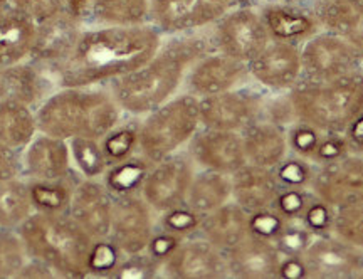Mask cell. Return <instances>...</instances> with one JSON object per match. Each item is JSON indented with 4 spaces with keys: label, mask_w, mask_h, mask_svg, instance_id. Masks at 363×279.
Instances as JSON below:
<instances>
[{
    "label": "cell",
    "mask_w": 363,
    "mask_h": 279,
    "mask_svg": "<svg viewBox=\"0 0 363 279\" xmlns=\"http://www.w3.org/2000/svg\"><path fill=\"white\" fill-rule=\"evenodd\" d=\"M162 32L153 24L103 26L86 31L69 56L56 67L65 88L113 83L155 56Z\"/></svg>",
    "instance_id": "6da1fadb"
},
{
    "label": "cell",
    "mask_w": 363,
    "mask_h": 279,
    "mask_svg": "<svg viewBox=\"0 0 363 279\" xmlns=\"http://www.w3.org/2000/svg\"><path fill=\"white\" fill-rule=\"evenodd\" d=\"M212 51L214 45L208 38L194 32L177 34L162 43L143 66L113 81L110 91L123 113L145 116L174 98L192 64Z\"/></svg>",
    "instance_id": "7a4b0ae2"
},
{
    "label": "cell",
    "mask_w": 363,
    "mask_h": 279,
    "mask_svg": "<svg viewBox=\"0 0 363 279\" xmlns=\"http://www.w3.org/2000/svg\"><path fill=\"white\" fill-rule=\"evenodd\" d=\"M123 109L111 91L66 88L49 96L35 114L40 133L72 140L78 136L101 140L121 123Z\"/></svg>",
    "instance_id": "3957f363"
},
{
    "label": "cell",
    "mask_w": 363,
    "mask_h": 279,
    "mask_svg": "<svg viewBox=\"0 0 363 279\" xmlns=\"http://www.w3.org/2000/svg\"><path fill=\"white\" fill-rule=\"evenodd\" d=\"M19 234L29 256L57 276H86L94 239L71 216L33 212L21 224Z\"/></svg>",
    "instance_id": "277c9868"
},
{
    "label": "cell",
    "mask_w": 363,
    "mask_h": 279,
    "mask_svg": "<svg viewBox=\"0 0 363 279\" xmlns=\"http://www.w3.org/2000/svg\"><path fill=\"white\" fill-rule=\"evenodd\" d=\"M288 94L298 120L323 133H345L363 111V67L328 81L301 77Z\"/></svg>",
    "instance_id": "5b68a950"
},
{
    "label": "cell",
    "mask_w": 363,
    "mask_h": 279,
    "mask_svg": "<svg viewBox=\"0 0 363 279\" xmlns=\"http://www.w3.org/2000/svg\"><path fill=\"white\" fill-rule=\"evenodd\" d=\"M199 98L175 94L140 120V153L155 163L187 146L201 128Z\"/></svg>",
    "instance_id": "8992f818"
},
{
    "label": "cell",
    "mask_w": 363,
    "mask_h": 279,
    "mask_svg": "<svg viewBox=\"0 0 363 279\" xmlns=\"http://www.w3.org/2000/svg\"><path fill=\"white\" fill-rule=\"evenodd\" d=\"M214 26V35L211 38L214 51L246 64L271 40L259 9L233 7Z\"/></svg>",
    "instance_id": "52a82bcc"
},
{
    "label": "cell",
    "mask_w": 363,
    "mask_h": 279,
    "mask_svg": "<svg viewBox=\"0 0 363 279\" xmlns=\"http://www.w3.org/2000/svg\"><path fill=\"white\" fill-rule=\"evenodd\" d=\"M303 64V77L328 81L363 67V56L350 43L320 29L299 45Z\"/></svg>",
    "instance_id": "ba28073f"
},
{
    "label": "cell",
    "mask_w": 363,
    "mask_h": 279,
    "mask_svg": "<svg viewBox=\"0 0 363 279\" xmlns=\"http://www.w3.org/2000/svg\"><path fill=\"white\" fill-rule=\"evenodd\" d=\"M197 172L187 150H179L170 157L152 163L142 187V195L150 207L162 214L185 204L190 182Z\"/></svg>",
    "instance_id": "9c48e42d"
},
{
    "label": "cell",
    "mask_w": 363,
    "mask_h": 279,
    "mask_svg": "<svg viewBox=\"0 0 363 279\" xmlns=\"http://www.w3.org/2000/svg\"><path fill=\"white\" fill-rule=\"evenodd\" d=\"M238 0H150V22L162 34H189L214 26Z\"/></svg>",
    "instance_id": "30bf717a"
},
{
    "label": "cell",
    "mask_w": 363,
    "mask_h": 279,
    "mask_svg": "<svg viewBox=\"0 0 363 279\" xmlns=\"http://www.w3.org/2000/svg\"><path fill=\"white\" fill-rule=\"evenodd\" d=\"M266 96L261 91L239 88L199 98L201 125L214 130L240 131L262 114Z\"/></svg>",
    "instance_id": "8fae6325"
},
{
    "label": "cell",
    "mask_w": 363,
    "mask_h": 279,
    "mask_svg": "<svg viewBox=\"0 0 363 279\" xmlns=\"http://www.w3.org/2000/svg\"><path fill=\"white\" fill-rule=\"evenodd\" d=\"M311 192L331 207L363 204V153H348L316 167Z\"/></svg>",
    "instance_id": "7c38bea8"
},
{
    "label": "cell",
    "mask_w": 363,
    "mask_h": 279,
    "mask_svg": "<svg viewBox=\"0 0 363 279\" xmlns=\"http://www.w3.org/2000/svg\"><path fill=\"white\" fill-rule=\"evenodd\" d=\"M249 77L267 93H288L303 77L299 45L269 40L256 58L247 62Z\"/></svg>",
    "instance_id": "4fadbf2b"
},
{
    "label": "cell",
    "mask_w": 363,
    "mask_h": 279,
    "mask_svg": "<svg viewBox=\"0 0 363 279\" xmlns=\"http://www.w3.org/2000/svg\"><path fill=\"white\" fill-rule=\"evenodd\" d=\"M153 210L142 195L115 197L110 239L123 251V254H136L147 251L155 232Z\"/></svg>",
    "instance_id": "5bb4252c"
},
{
    "label": "cell",
    "mask_w": 363,
    "mask_h": 279,
    "mask_svg": "<svg viewBox=\"0 0 363 279\" xmlns=\"http://www.w3.org/2000/svg\"><path fill=\"white\" fill-rule=\"evenodd\" d=\"M195 167L233 175L247 163L240 133L201 126L187 143Z\"/></svg>",
    "instance_id": "9a60e30c"
},
{
    "label": "cell",
    "mask_w": 363,
    "mask_h": 279,
    "mask_svg": "<svg viewBox=\"0 0 363 279\" xmlns=\"http://www.w3.org/2000/svg\"><path fill=\"white\" fill-rule=\"evenodd\" d=\"M162 274L180 279L227 278L225 254L202 236L187 237L180 242L175 253L163 263Z\"/></svg>",
    "instance_id": "2e32d148"
},
{
    "label": "cell",
    "mask_w": 363,
    "mask_h": 279,
    "mask_svg": "<svg viewBox=\"0 0 363 279\" xmlns=\"http://www.w3.org/2000/svg\"><path fill=\"white\" fill-rule=\"evenodd\" d=\"M303 258L310 278H363V251L335 234L315 237Z\"/></svg>",
    "instance_id": "e0dca14e"
},
{
    "label": "cell",
    "mask_w": 363,
    "mask_h": 279,
    "mask_svg": "<svg viewBox=\"0 0 363 279\" xmlns=\"http://www.w3.org/2000/svg\"><path fill=\"white\" fill-rule=\"evenodd\" d=\"M247 80L246 62L219 51H212L192 64L184 83L187 86V93L203 98L239 88Z\"/></svg>",
    "instance_id": "ac0fdd59"
},
{
    "label": "cell",
    "mask_w": 363,
    "mask_h": 279,
    "mask_svg": "<svg viewBox=\"0 0 363 279\" xmlns=\"http://www.w3.org/2000/svg\"><path fill=\"white\" fill-rule=\"evenodd\" d=\"M113 195L103 182L86 178L72 189L69 210L71 217L96 239L110 236L113 217Z\"/></svg>",
    "instance_id": "d6986e66"
},
{
    "label": "cell",
    "mask_w": 363,
    "mask_h": 279,
    "mask_svg": "<svg viewBox=\"0 0 363 279\" xmlns=\"http://www.w3.org/2000/svg\"><path fill=\"white\" fill-rule=\"evenodd\" d=\"M81 34L83 31L78 17L72 16L67 9H62L61 12L38 22L30 56L56 70L74 49Z\"/></svg>",
    "instance_id": "ffe728a7"
},
{
    "label": "cell",
    "mask_w": 363,
    "mask_h": 279,
    "mask_svg": "<svg viewBox=\"0 0 363 279\" xmlns=\"http://www.w3.org/2000/svg\"><path fill=\"white\" fill-rule=\"evenodd\" d=\"M224 254L229 276L244 279L278 278L283 258L274 242L252 234H247Z\"/></svg>",
    "instance_id": "44dd1931"
},
{
    "label": "cell",
    "mask_w": 363,
    "mask_h": 279,
    "mask_svg": "<svg viewBox=\"0 0 363 279\" xmlns=\"http://www.w3.org/2000/svg\"><path fill=\"white\" fill-rule=\"evenodd\" d=\"M259 12L271 40L301 45L321 29L310 4H266Z\"/></svg>",
    "instance_id": "7402d4cb"
},
{
    "label": "cell",
    "mask_w": 363,
    "mask_h": 279,
    "mask_svg": "<svg viewBox=\"0 0 363 279\" xmlns=\"http://www.w3.org/2000/svg\"><path fill=\"white\" fill-rule=\"evenodd\" d=\"M244 153L247 163L252 165L276 168L289 155L288 133L286 128L257 118L240 131Z\"/></svg>",
    "instance_id": "603a6c76"
},
{
    "label": "cell",
    "mask_w": 363,
    "mask_h": 279,
    "mask_svg": "<svg viewBox=\"0 0 363 279\" xmlns=\"http://www.w3.org/2000/svg\"><path fill=\"white\" fill-rule=\"evenodd\" d=\"M320 27L350 43L363 56V0H311Z\"/></svg>",
    "instance_id": "cb8c5ba5"
},
{
    "label": "cell",
    "mask_w": 363,
    "mask_h": 279,
    "mask_svg": "<svg viewBox=\"0 0 363 279\" xmlns=\"http://www.w3.org/2000/svg\"><path fill=\"white\" fill-rule=\"evenodd\" d=\"M233 200L247 214L272 207L276 195L281 190L278 178L272 168L246 163L230 175Z\"/></svg>",
    "instance_id": "d4e9b609"
},
{
    "label": "cell",
    "mask_w": 363,
    "mask_h": 279,
    "mask_svg": "<svg viewBox=\"0 0 363 279\" xmlns=\"http://www.w3.org/2000/svg\"><path fill=\"white\" fill-rule=\"evenodd\" d=\"M69 158L66 140L40 133L27 145L26 170L34 180H59L67 177Z\"/></svg>",
    "instance_id": "484cf974"
},
{
    "label": "cell",
    "mask_w": 363,
    "mask_h": 279,
    "mask_svg": "<svg viewBox=\"0 0 363 279\" xmlns=\"http://www.w3.org/2000/svg\"><path fill=\"white\" fill-rule=\"evenodd\" d=\"M38 22L17 9H0V70L29 56Z\"/></svg>",
    "instance_id": "4316f807"
},
{
    "label": "cell",
    "mask_w": 363,
    "mask_h": 279,
    "mask_svg": "<svg viewBox=\"0 0 363 279\" xmlns=\"http://www.w3.org/2000/svg\"><path fill=\"white\" fill-rule=\"evenodd\" d=\"M249 234V214L234 200L220 205L202 217L199 236L222 253L234 248Z\"/></svg>",
    "instance_id": "83f0119b"
},
{
    "label": "cell",
    "mask_w": 363,
    "mask_h": 279,
    "mask_svg": "<svg viewBox=\"0 0 363 279\" xmlns=\"http://www.w3.org/2000/svg\"><path fill=\"white\" fill-rule=\"evenodd\" d=\"M233 200L230 175L214 170L199 168L190 182L185 204L201 216L212 212Z\"/></svg>",
    "instance_id": "f1b7e54d"
},
{
    "label": "cell",
    "mask_w": 363,
    "mask_h": 279,
    "mask_svg": "<svg viewBox=\"0 0 363 279\" xmlns=\"http://www.w3.org/2000/svg\"><path fill=\"white\" fill-rule=\"evenodd\" d=\"M38 131L35 116L26 103L12 98L0 99V141L17 150L33 141Z\"/></svg>",
    "instance_id": "f546056e"
},
{
    "label": "cell",
    "mask_w": 363,
    "mask_h": 279,
    "mask_svg": "<svg viewBox=\"0 0 363 279\" xmlns=\"http://www.w3.org/2000/svg\"><path fill=\"white\" fill-rule=\"evenodd\" d=\"M86 19L103 26L148 24L150 0H93Z\"/></svg>",
    "instance_id": "4dcf8cb0"
},
{
    "label": "cell",
    "mask_w": 363,
    "mask_h": 279,
    "mask_svg": "<svg viewBox=\"0 0 363 279\" xmlns=\"http://www.w3.org/2000/svg\"><path fill=\"white\" fill-rule=\"evenodd\" d=\"M152 162H148L142 153L123 160L120 163H113L103 175V184L115 197L138 195L142 194V187L147 178Z\"/></svg>",
    "instance_id": "1f68e13d"
},
{
    "label": "cell",
    "mask_w": 363,
    "mask_h": 279,
    "mask_svg": "<svg viewBox=\"0 0 363 279\" xmlns=\"http://www.w3.org/2000/svg\"><path fill=\"white\" fill-rule=\"evenodd\" d=\"M29 185L11 180H0V226L6 229L21 227V224L33 214Z\"/></svg>",
    "instance_id": "d6a6232c"
},
{
    "label": "cell",
    "mask_w": 363,
    "mask_h": 279,
    "mask_svg": "<svg viewBox=\"0 0 363 279\" xmlns=\"http://www.w3.org/2000/svg\"><path fill=\"white\" fill-rule=\"evenodd\" d=\"M99 141L110 165L133 157L140 153V120L118 123Z\"/></svg>",
    "instance_id": "836d02e7"
},
{
    "label": "cell",
    "mask_w": 363,
    "mask_h": 279,
    "mask_svg": "<svg viewBox=\"0 0 363 279\" xmlns=\"http://www.w3.org/2000/svg\"><path fill=\"white\" fill-rule=\"evenodd\" d=\"M29 194L38 212H65L69 207L72 189L66 184V178L34 180L29 185Z\"/></svg>",
    "instance_id": "e575fe53"
},
{
    "label": "cell",
    "mask_w": 363,
    "mask_h": 279,
    "mask_svg": "<svg viewBox=\"0 0 363 279\" xmlns=\"http://www.w3.org/2000/svg\"><path fill=\"white\" fill-rule=\"evenodd\" d=\"M69 150L72 157H74L76 167L79 168V172L86 178L101 177L110 167L99 140L78 136V138L71 140Z\"/></svg>",
    "instance_id": "d590c367"
},
{
    "label": "cell",
    "mask_w": 363,
    "mask_h": 279,
    "mask_svg": "<svg viewBox=\"0 0 363 279\" xmlns=\"http://www.w3.org/2000/svg\"><path fill=\"white\" fill-rule=\"evenodd\" d=\"M272 170H274V175L283 189H310L316 165L310 160L289 153Z\"/></svg>",
    "instance_id": "8d00e7d4"
},
{
    "label": "cell",
    "mask_w": 363,
    "mask_h": 279,
    "mask_svg": "<svg viewBox=\"0 0 363 279\" xmlns=\"http://www.w3.org/2000/svg\"><path fill=\"white\" fill-rule=\"evenodd\" d=\"M333 234L363 251V204L345 205L337 209Z\"/></svg>",
    "instance_id": "74e56055"
},
{
    "label": "cell",
    "mask_w": 363,
    "mask_h": 279,
    "mask_svg": "<svg viewBox=\"0 0 363 279\" xmlns=\"http://www.w3.org/2000/svg\"><path fill=\"white\" fill-rule=\"evenodd\" d=\"M202 217L203 216L190 209L187 204H180L160 214V229L172 232L182 239H187V237L199 234Z\"/></svg>",
    "instance_id": "f35d334b"
},
{
    "label": "cell",
    "mask_w": 363,
    "mask_h": 279,
    "mask_svg": "<svg viewBox=\"0 0 363 279\" xmlns=\"http://www.w3.org/2000/svg\"><path fill=\"white\" fill-rule=\"evenodd\" d=\"M27 253L21 234H0V276H21L27 266Z\"/></svg>",
    "instance_id": "ab89813d"
},
{
    "label": "cell",
    "mask_w": 363,
    "mask_h": 279,
    "mask_svg": "<svg viewBox=\"0 0 363 279\" xmlns=\"http://www.w3.org/2000/svg\"><path fill=\"white\" fill-rule=\"evenodd\" d=\"M123 256V251L118 248L110 237H106V239H96L89 254V274L113 276V273H115L118 264L121 263Z\"/></svg>",
    "instance_id": "60d3db41"
},
{
    "label": "cell",
    "mask_w": 363,
    "mask_h": 279,
    "mask_svg": "<svg viewBox=\"0 0 363 279\" xmlns=\"http://www.w3.org/2000/svg\"><path fill=\"white\" fill-rule=\"evenodd\" d=\"M335 212H337V209L331 207L328 202H325L320 197L313 194L310 204H308L305 212H303L299 222H301L315 237L333 234Z\"/></svg>",
    "instance_id": "b9f144b4"
},
{
    "label": "cell",
    "mask_w": 363,
    "mask_h": 279,
    "mask_svg": "<svg viewBox=\"0 0 363 279\" xmlns=\"http://www.w3.org/2000/svg\"><path fill=\"white\" fill-rule=\"evenodd\" d=\"M286 133H288L289 153L298 155V157L311 162V157L315 153L318 143H320L321 136H323V131H320L310 123L298 120L286 130Z\"/></svg>",
    "instance_id": "7bdbcfd3"
},
{
    "label": "cell",
    "mask_w": 363,
    "mask_h": 279,
    "mask_svg": "<svg viewBox=\"0 0 363 279\" xmlns=\"http://www.w3.org/2000/svg\"><path fill=\"white\" fill-rule=\"evenodd\" d=\"M311 197V189H283L281 187L274 199V204H272V209L288 222H296L301 219Z\"/></svg>",
    "instance_id": "ee69618b"
},
{
    "label": "cell",
    "mask_w": 363,
    "mask_h": 279,
    "mask_svg": "<svg viewBox=\"0 0 363 279\" xmlns=\"http://www.w3.org/2000/svg\"><path fill=\"white\" fill-rule=\"evenodd\" d=\"M158 274H162V264L143 251L136 254H125L113 273V278H155Z\"/></svg>",
    "instance_id": "f6af8a7d"
},
{
    "label": "cell",
    "mask_w": 363,
    "mask_h": 279,
    "mask_svg": "<svg viewBox=\"0 0 363 279\" xmlns=\"http://www.w3.org/2000/svg\"><path fill=\"white\" fill-rule=\"evenodd\" d=\"M315 236L301 222H288L274 241L281 256H303Z\"/></svg>",
    "instance_id": "bcb514c9"
},
{
    "label": "cell",
    "mask_w": 363,
    "mask_h": 279,
    "mask_svg": "<svg viewBox=\"0 0 363 279\" xmlns=\"http://www.w3.org/2000/svg\"><path fill=\"white\" fill-rule=\"evenodd\" d=\"M286 224L288 221L272 207L257 210V212L249 214V234L274 242L283 232Z\"/></svg>",
    "instance_id": "7dc6e473"
},
{
    "label": "cell",
    "mask_w": 363,
    "mask_h": 279,
    "mask_svg": "<svg viewBox=\"0 0 363 279\" xmlns=\"http://www.w3.org/2000/svg\"><path fill=\"white\" fill-rule=\"evenodd\" d=\"M261 118L276 123V125L283 126L286 130L293 123L298 121L296 111H294L291 98H289L288 93H271L269 98H266L264 104H262Z\"/></svg>",
    "instance_id": "c3c4849f"
},
{
    "label": "cell",
    "mask_w": 363,
    "mask_h": 279,
    "mask_svg": "<svg viewBox=\"0 0 363 279\" xmlns=\"http://www.w3.org/2000/svg\"><path fill=\"white\" fill-rule=\"evenodd\" d=\"M348 153H350V146L343 133H323L315 153H313L311 162L316 167L326 165V163L337 162Z\"/></svg>",
    "instance_id": "681fc988"
},
{
    "label": "cell",
    "mask_w": 363,
    "mask_h": 279,
    "mask_svg": "<svg viewBox=\"0 0 363 279\" xmlns=\"http://www.w3.org/2000/svg\"><path fill=\"white\" fill-rule=\"evenodd\" d=\"M17 11L27 13L35 22H40L66 9V0H9Z\"/></svg>",
    "instance_id": "f907efd6"
},
{
    "label": "cell",
    "mask_w": 363,
    "mask_h": 279,
    "mask_svg": "<svg viewBox=\"0 0 363 279\" xmlns=\"http://www.w3.org/2000/svg\"><path fill=\"white\" fill-rule=\"evenodd\" d=\"M182 241H184L182 237L163 231V229H158V231L153 232L152 239L148 242L147 253L163 266V263L175 253V249L179 248Z\"/></svg>",
    "instance_id": "816d5d0a"
},
{
    "label": "cell",
    "mask_w": 363,
    "mask_h": 279,
    "mask_svg": "<svg viewBox=\"0 0 363 279\" xmlns=\"http://www.w3.org/2000/svg\"><path fill=\"white\" fill-rule=\"evenodd\" d=\"M278 278L284 279H305L310 278L306 261L303 256H283L279 263Z\"/></svg>",
    "instance_id": "f5cc1de1"
},
{
    "label": "cell",
    "mask_w": 363,
    "mask_h": 279,
    "mask_svg": "<svg viewBox=\"0 0 363 279\" xmlns=\"http://www.w3.org/2000/svg\"><path fill=\"white\" fill-rule=\"evenodd\" d=\"M343 135L352 153H363V111L347 126Z\"/></svg>",
    "instance_id": "db71d44e"
},
{
    "label": "cell",
    "mask_w": 363,
    "mask_h": 279,
    "mask_svg": "<svg viewBox=\"0 0 363 279\" xmlns=\"http://www.w3.org/2000/svg\"><path fill=\"white\" fill-rule=\"evenodd\" d=\"M17 175V160L13 150L0 141V180H11Z\"/></svg>",
    "instance_id": "11a10c76"
},
{
    "label": "cell",
    "mask_w": 363,
    "mask_h": 279,
    "mask_svg": "<svg viewBox=\"0 0 363 279\" xmlns=\"http://www.w3.org/2000/svg\"><path fill=\"white\" fill-rule=\"evenodd\" d=\"M91 2H93V0H66V9L72 13V16L78 17L79 21H84Z\"/></svg>",
    "instance_id": "9f6ffc18"
},
{
    "label": "cell",
    "mask_w": 363,
    "mask_h": 279,
    "mask_svg": "<svg viewBox=\"0 0 363 279\" xmlns=\"http://www.w3.org/2000/svg\"><path fill=\"white\" fill-rule=\"evenodd\" d=\"M279 2H288V4H308L311 0H279Z\"/></svg>",
    "instance_id": "6f0895ef"
}]
</instances>
